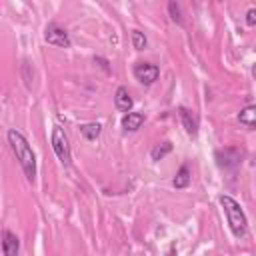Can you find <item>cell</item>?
<instances>
[{
  "instance_id": "6da1fadb",
  "label": "cell",
  "mask_w": 256,
  "mask_h": 256,
  "mask_svg": "<svg viewBox=\"0 0 256 256\" xmlns=\"http://www.w3.org/2000/svg\"><path fill=\"white\" fill-rule=\"evenodd\" d=\"M8 144H10L12 152L16 154V158H18L26 178L30 182H34V178H36V156H34L28 140L24 138V134L20 130H16V128L8 130Z\"/></svg>"
},
{
  "instance_id": "7a4b0ae2",
  "label": "cell",
  "mask_w": 256,
  "mask_h": 256,
  "mask_svg": "<svg viewBox=\"0 0 256 256\" xmlns=\"http://www.w3.org/2000/svg\"><path fill=\"white\" fill-rule=\"evenodd\" d=\"M220 206H222V210H224V214L228 218V226H230L232 234L236 238H242L246 234V230H248V220H246V214L240 208V204L232 196L222 194L220 196Z\"/></svg>"
},
{
  "instance_id": "3957f363",
  "label": "cell",
  "mask_w": 256,
  "mask_h": 256,
  "mask_svg": "<svg viewBox=\"0 0 256 256\" xmlns=\"http://www.w3.org/2000/svg\"><path fill=\"white\" fill-rule=\"evenodd\" d=\"M50 142H52V150H54V154L58 156V160H60L64 166H70V162H72L70 144H68V138H66L64 130H62L60 126H54V128H52Z\"/></svg>"
},
{
  "instance_id": "277c9868",
  "label": "cell",
  "mask_w": 256,
  "mask_h": 256,
  "mask_svg": "<svg viewBox=\"0 0 256 256\" xmlns=\"http://www.w3.org/2000/svg\"><path fill=\"white\" fill-rule=\"evenodd\" d=\"M242 156H244V152L240 150V148H222V150H216V162H218V166L220 168H224V170H232V168H236L240 162H242Z\"/></svg>"
},
{
  "instance_id": "5b68a950",
  "label": "cell",
  "mask_w": 256,
  "mask_h": 256,
  "mask_svg": "<svg viewBox=\"0 0 256 256\" xmlns=\"http://www.w3.org/2000/svg\"><path fill=\"white\" fill-rule=\"evenodd\" d=\"M132 72H134V78L138 82L150 86V84H154L158 80L160 68L156 64H152V62H138V64H134V70Z\"/></svg>"
},
{
  "instance_id": "8992f818",
  "label": "cell",
  "mask_w": 256,
  "mask_h": 256,
  "mask_svg": "<svg viewBox=\"0 0 256 256\" xmlns=\"http://www.w3.org/2000/svg\"><path fill=\"white\" fill-rule=\"evenodd\" d=\"M44 40H46L48 44H54V46H60V48H70V44H72L68 32H66L64 28H60L58 24H54V22L46 26V30H44Z\"/></svg>"
},
{
  "instance_id": "52a82bcc",
  "label": "cell",
  "mask_w": 256,
  "mask_h": 256,
  "mask_svg": "<svg viewBox=\"0 0 256 256\" xmlns=\"http://www.w3.org/2000/svg\"><path fill=\"white\" fill-rule=\"evenodd\" d=\"M114 106H116V110L126 112V114L132 110L134 100H132L128 88H124V86H118V88H116V92H114Z\"/></svg>"
},
{
  "instance_id": "ba28073f",
  "label": "cell",
  "mask_w": 256,
  "mask_h": 256,
  "mask_svg": "<svg viewBox=\"0 0 256 256\" xmlns=\"http://www.w3.org/2000/svg\"><path fill=\"white\" fill-rule=\"evenodd\" d=\"M2 252L4 256H18V250H20V240L14 232L10 230H4L2 232Z\"/></svg>"
},
{
  "instance_id": "9c48e42d",
  "label": "cell",
  "mask_w": 256,
  "mask_h": 256,
  "mask_svg": "<svg viewBox=\"0 0 256 256\" xmlns=\"http://www.w3.org/2000/svg\"><path fill=\"white\" fill-rule=\"evenodd\" d=\"M142 124H144V114H140V112H128V114L122 116V128H124V130L134 132V130H138Z\"/></svg>"
},
{
  "instance_id": "30bf717a",
  "label": "cell",
  "mask_w": 256,
  "mask_h": 256,
  "mask_svg": "<svg viewBox=\"0 0 256 256\" xmlns=\"http://www.w3.org/2000/svg\"><path fill=\"white\" fill-rule=\"evenodd\" d=\"M178 112H180V120H182V124L186 128V132L190 136H194L198 132V120H196V116L188 108H178Z\"/></svg>"
},
{
  "instance_id": "8fae6325",
  "label": "cell",
  "mask_w": 256,
  "mask_h": 256,
  "mask_svg": "<svg viewBox=\"0 0 256 256\" xmlns=\"http://www.w3.org/2000/svg\"><path fill=\"white\" fill-rule=\"evenodd\" d=\"M256 108L252 106V104H248L246 108H242L240 110V114H238V120H240V124H244L246 128H254V124H256Z\"/></svg>"
},
{
  "instance_id": "7c38bea8",
  "label": "cell",
  "mask_w": 256,
  "mask_h": 256,
  "mask_svg": "<svg viewBox=\"0 0 256 256\" xmlns=\"http://www.w3.org/2000/svg\"><path fill=\"white\" fill-rule=\"evenodd\" d=\"M172 184H174V188H186V186L190 184V168H188L186 164H182V166L178 168V172H176Z\"/></svg>"
},
{
  "instance_id": "4fadbf2b",
  "label": "cell",
  "mask_w": 256,
  "mask_h": 256,
  "mask_svg": "<svg viewBox=\"0 0 256 256\" xmlns=\"http://www.w3.org/2000/svg\"><path fill=\"white\" fill-rule=\"evenodd\" d=\"M80 132H82V136L86 140H96L100 136V132H102V126L98 122H88V124H82L80 126Z\"/></svg>"
},
{
  "instance_id": "5bb4252c",
  "label": "cell",
  "mask_w": 256,
  "mask_h": 256,
  "mask_svg": "<svg viewBox=\"0 0 256 256\" xmlns=\"http://www.w3.org/2000/svg\"><path fill=\"white\" fill-rule=\"evenodd\" d=\"M172 152V144L170 142H162V144H156L154 148H152V152H150V156H152V160H162L166 154H170Z\"/></svg>"
},
{
  "instance_id": "9a60e30c",
  "label": "cell",
  "mask_w": 256,
  "mask_h": 256,
  "mask_svg": "<svg viewBox=\"0 0 256 256\" xmlns=\"http://www.w3.org/2000/svg\"><path fill=\"white\" fill-rule=\"evenodd\" d=\"M146 44H148L146 36H144L140 30H132V46H134L136 50H144Z\"/></svg>"
},
{
  "instance_id": "2e32d148",
  "label": "cell",
  "mask_w": 256,
  "mask_h": 256,
  "mask_svg": "<svg viewBox=\"0 0 256 256\" xmlns=\"http://www.w3.org/2000/svg\"><path fill=\"white\" fill-rule=\"evenodd\" d=\"M168 12H170V18H172L176 24H182V22H184V20H182V12H180L178 2L170 0V2H168Z\"/></svg>"
},
{
  "instance_id": "e0dca14e",
  "label": "cell",
  "mask_w": 256,
  "mask_h": 256,
  "mask_svg": "<svg viewBox=\"0 0 256 256\" xmlns=\"http://www.w3.org/2000/svg\"><path fill=\"white\" fill-rule=\"evenodd\" d=\"M246 24H248V26H254V24H256V8H250V10L246 12Z\"/></svg>"
},
{
  "instance_id": "ac0fdd59",
  "label": "cell",
  "mask_w": 256,
  "mask_h": 256,
  "mask_svg": "<svg viewBox=\"0 0 256 256\" xmlns=\"http://www.w3.org/2000/svg\"><path fill=\"white\" fill-rule=\"evenodd\" d=\"M96 62H100V66H102V68H104V70L108 72V62H106L104 58H96Z\"/></svg>"
}]
</instances>
